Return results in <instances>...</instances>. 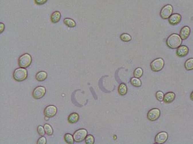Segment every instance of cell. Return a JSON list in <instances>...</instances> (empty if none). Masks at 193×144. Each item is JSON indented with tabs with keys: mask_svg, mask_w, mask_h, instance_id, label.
Here are the masks:
<instances>
[{
	"mask_svg": "<svg viewBox=\"0 0 193 144\" xmlns=\"http://www.w3.org/2000/svg\"><path fill=\"white\" fill-rule=\"evenodd\" d=\"M120 39L122 41H123L124 42H128L132 40V37L129 34L123 33L120 35Z\"/></svg>",
	"mask_w": 193,
	"mask_h": 144,
	"instance_id": "cell-24",
	"label": "cell"
},
{
	"mask_svg": "<svg viewBox=\"0 0 193 144\" xmlns=\"http://www.w3.org/2000/svg\"><path fill=\"white\" fill-rule=\"evenodd\" d=\"M185 67L187 70H191L193 69V58H190L186 60L185 63Z\"/></svg>",
	"mask_w": 193,
	"mask_h": 144,
	"instance_id": "cell-21",
	"label": "cell"
},
{
	"mask_svg": "<svg viewBox=\"0 0 193 144\" xmlns=\"http://www.w3.org/2000/svg\"><path fill=\"white\" fill-rule=\"evenodd\" d=\"M134 76L135 77L139 78L141 77L143 75V70L141 68H137L134 71Z\"/></svg>",
	"mask_w": 193,
	"mask_h": 144,
	"instance_id": "cell-25",
	"label": "cell"
},
{
	"mask_svg": "<svg viewBox=\"0 0 193 144\" xmlns=\"http://www.w3.org/2000/svg\"><path fill=\"white\" fill-rule=\"evenodd\" d=\"M79 120V115L77 113H72L70 114L68 118V121L70 124H75Z\"/></svg>",
	"mask_w": 193,
	"mask_h": 144,
	"instance_id": "cell-15",
	"label": "cell"
},
{
	"mask_svg": "<svg viewBox=\"0 0 193 144\" xmlns=\"http://www.w3.org/2000/svg\"><path fill=\"white\" fill-rule=\"evenodd\" d=\"M94 137L92 135H88L85 138V143L87 144H93L94 143Z\"/></svg>",
	"mask_w": 193,
	"mask_h": 144,
	"instance_id": "cell-26",
	"label": "cell"
},
{
	"mask_svg": "<svg viewBox=\"0 0 193 144\" xmlns=\"http://www.w3.org/2000/svg\"><path fill=\"white\" fill-rule=\"evenodd\" d=\"M38 144H45L46 143V139L44 136L40 137L37 142Z\"/></svg>",
	"mask_w": 193,
	"mask_h": 144,
	"instance_id": "cell-29",
	"label": "cell"
},
{
	"mask_svg": "<svg viewBox=\"0 0 193 144\" xmlns=\"http://www.w3.org/2000/svg\"><path fill=\"white\" fill-rule=\"evenodd\" d=\"M130 83L133 87H140L142 85L141 81L139 79L138 77H132L130 79Z\"/></svg>",
	"mask_w": 193,
	"mask_h": 144,
	"instance_id": "cell-20",
	"label": "cell"
},
{
	"mask_svg": "<svg viewBox=\"0 0 193 144\" xmlns=\"http://www.w3.org/2000/svg\"><path fill=\"white\" fill-rule=\"evenodd\" d=\"M0 27H1V29H0V33H2L4 30L5 29V26H4V24L3 23H0Z\"/></svg>",
	"mask_w": 193,
	"mask_h": 144,
	"instance_id": "cell-31",
	"label": "cell"
},
{
	"mask_svg": "<svg viewBox=\"0 0 193 144\" xmlns=\"http://www.w3.org/2000/svg\"><path fill=\"white\" fill-rule=\"evenodd\" d=\"M63 22L67 26L69 27L74 28L76 26L75 22L73 19H71V18H65V19L63 21Z\"/></svg>",
	"mask_w": 193,
	"mask_h": 144,
	"instance_id": "cell-19",
	"label": "cell"
},
{
	"mask_svg": "<svg viewBox=\"0 0 193 144\" xmlns=\"http://www.w3.org/2000/svg\"><path fill=\"white\" fill-rule=\"evenodd\" d=\"M164 66V61L162 58H157L155 59L150 64L151 69L153 71L158 72L161 71Z\"/></svg>",
	"mask_w": 193,
	"mask_h": 144,
	"instance_id": "cell-4",
	"label": "cell"
},
{
	"mask_svg": "<svg viewBox=\"0 0 193 144\" xmlns=\"http://www.w3.org/2000/svg\"><path fill=\"white\" fill-rule=\"evenodd\" d=\"M189 49L186 46H180L176 51V54L179 57H184L188 53Z\"/></svg>",
	"mask_w": 193,
	"mask_h": 144,
	"instance_id": "cell-12",
	"label": "cell"
},
{
	"mask_svg": "<svg viewBox=\"0 0 193 144\" xmlns=\"http://www.w3.org/2000/svg\"><path fill=\"white\" fill-rule=\"evenodd\" d=\"M190 99L192 101H193V91L191 93V94L190 95Z\"/></svg>",
	"mask_w": 193,
	"mask_h": 144,
	"instance_id": "cell-32",
	"label": "cell"
},
{
	"mask_svg": "<svg viewBox=\"0 0 193 144\" xmlns=\"http://www.w3.org/2000/svg\"><path fill=\"white\" fill-rule=\"evenodd\" d=\"M190 34V28L188 26L184 27L180 31V36L182 40H185L189 37Z\"/></svg>",
	"mask_w": 193,
	"mask_h": 144,
	"instance_id": "cell-13",
	"label": "cell"
},
{
	"mask_svg": "<svg viewBox=\"0 0 193 144\" xmlns=\"http://www.w3.org/2000/svg\"><path fill=\"white\" fill-rule=\"evenodd\" d=\"M118 93L121 95H124L127 94V88L124 83H121L118 87Z\"/></svg>",
	"mask_w": 193,
	"mask_h": 144,
	"instance_id": "cell-18",
	"label": "cell"
},
{
	"mask_svg": "<svg viewBox=\"0 0 193 144\" xmlns=\"http://www.w3.org/2000/svg\"><path fill=\"white\" fill-rule=\"evenodd\" d=\"M173 7L171 5H166L165 6L163 7L161 12H160V15L161 17L163 19H166L170 17V16L173 13Z\"/></svg>",
	"mask_w": 193,
	"mask_h": 144,
	"instance_id": "cell-6",
	"label": "cell"
},
{
	"mask_svg": "<svg viewBox=\"0 0 193 144\" xmlns=\"http://www.w3.org/2000/svg\"><path fill=\"white\" fill-rule=\"evenodd\" d=\"M32 62L31 55L28 53H25L21 55L18 60V64L20 67L27 68L30 65Z\"/></svg>",
	"mask_w": 193,
	"mask_h": 144,
	"instance_id": "cell-3",
	"label": "cell"
},
{
	"mask_svg": "<svg viewBox=\"0 0 193 144\" xmlns=\"http://www.w3.org/2000/svg\"><path fill=\"white\" fill-rule=\"evenodd\" d=\"M168 133L165 131H162L157 134L155 137V143L162 144L165 143L168 139Z\"/></svg>",
	"mask_w": 193,
	"mask_h": 144,
	"instance_id": "cell-10",
	"label": "cell"
},
{
	"mask_svg": "<svg viewBox=\"0 0 193 144\" xmlns=\"http://www.w3.org/2000/svg\"><path fill=\"white\" fill-rule=\"evenodd\" d=\"M61 18V14L59 11H56L54 13H52L51 15V22L53 23H56L58 22H59Z\"/></svg>",
	"mask_w": 193,
	"mask_h": 144,
	"instance_id": "cell-16",
	"label": "cell"
},
{
	"mask_svg": "<svg viewBox=\"0 0 193 144\" xmlns=\"http://www.w3.org/2000/svg\"><path fill=\"white\" fill-rule=\"evenodd\" d=\"M37 130H38V133H39V135H41V136H44L45 133L44 127H43L42 125H39L38 127Z\"/></svg>",
	"mask_w": 193,
	"mask_h": 144,
	"instance_id": "cell-28",
	"label": "cell"
},
{
	"mask_svg": "<svg viewBox=\"0 0 193 144\" xmlns=\"http://www.w3.org/2000/svg\"><path fill=\"white\" fill-rule=\"evenodd\" d=\"M182 39L177 34H173L169 35L167 40V45L171 49H176L182 44Z\"/></svg>",
	"mask_w": 193,
	"mask_h": 144,
	"instance_id": "cell-1",
	"label": "cell"
},
{
	"mask_svg": "<svg viewBox=\"0 0 193 144\" xmlns=\"http://www.w3.org/2000/svg\"><path fill=\"white\" fill-rule=\"evenodd\" d=\"M161 115V112L159 109L154 108L150 110L147 113V118L151 121H154L159 118Z\"/></svg>",
	"mask_w": 193,
	"mask_h": 144,
	"instance_id": "cell-8",
	"label": "cell"
},
{
	"mask_svg": "<svg viewBox=\"0 0 193 144\" xmlns=\"http://www.w3.org/2000/svg\"><path fill=\"white\" fill-rule=\"evenodd\" d=\"M46 77H47V73L44 71L38 72L36 75V80L39 82H42V81H45L46 79Z\"/></svg>",
	"mask_w": 193,
	"mask_h": 144,
	"instance_id": "cell-17",
	"label": "cell"
},
{
	"mask_svg": "<svg viewBox=\"0 0 193 144\" xmlns=\"http://www.w3.org/2000/svg\"><path fill=\"white\" fill-rule=\"evenodd\" d=\"M47 1V0H34V3L36 4L40 5L45 4Z\"/></svg>",
	"mask_w": 193,
	"mask_h": 144,
	"instance_id": "cell-30",
	"label": "cell"
},
{
	"mask_svg": "<svg viewBox=\"0 0 193 144\" xmlns=\"http://www.w3.org/2000/svg\"><path fill=\"white\" fill-rule=\"evenodd\" d=\"M156 97L158 101H162L163 100V97H164V94L162 91H157L156 93Z\"/></svg>",
	"mask_w": 193,
	"mask_h": 144,
	"instance_id": "cell-27",
	"label": "cell"
},
{
	"mask_svg": "<svg viewBox=\"0 0 193 144\" xmlns=\"http://www.w3.org/2000/svg\"><path fill=\"white\" fill-rule=\"evenodd\" d=\"M46 93V89L44 87L39 86L35 88L33 91V97L35 99L42 98Z\"/></svg>",
	"mask_w": 193,
	"mask_h": 144,
	"instance_id": "cell-7",
	"label": "cell"
},
{
	"mask_svg": "<svg viewBox=\"0 0 193 144\" xmlns=\"http://www.w3.org/2000/svg\"><path fill=\"white\" fill-rule=\"evenodd\" d=\"M64 140L67 143L70 144H73L74 142V137L70 133H67L65 135V136H64Z\"/></svg>",
	"mask_w": 193,
	"mask_h": 144,
	"instance_id": "cell-22",
	"label": "cell"
},
{
	"mask_svg": "<svg viewBox=\"0 0 193 144\" xmlns=\"http://www.w3.org/2000/svg\"><path fill=\"white\" fill-rule=\"evenodd\" d=\"M87 135V131L85 129H81L76 131L74 135V141L77 142H80L85 139Z\"/></svg>",
	"mask_w": 193,
	"mask_h": 144,
	"instance_id": "cell-5",
	"label": "cell"
},
{
	"mask_svg": "<svg viewBox=\"0 0 193 144\" xmlns=\"http://www.w3.org/2000/svg\"><path fill=\"white\" fill-rule=\"evenodd\" d=\"M176 97V95L173 92L167 93L164 95V97H163V101L165 103H170L174 101Z\"/></svg>",
	"mask_w": 193,
	"mask_h": 144,
	"instance_id": "cell-14",
	"label": "cell"
},
{
	"mask_svg": "<svg viewBox=\"0 0 193 144\" xmlns=\"http://www.w3.org/2000/svg\"><path fill=\"white\" fill-rule=\"evenodd\" d=\"M28 75L27 70L25 68L16 69L13 72L14 79L17 82H21L27 79Z\"/></svg>",
	"mask_w": 193,
	"mask_h": 144,
	"instance_id": "cell-2",
	"label": "cell"
},
{
	"mask_svg": "<svg viewBox=\"0 0 193 144\" xmlns=\"http://www.w3.org/2000/svg\"><path fill=\"white\" fill-rule=\"evenodd\" d=\"M57 112V109L55 106L50 105L46 108L44 110V115L45 117H47L48 118H52L54 117Z\"/></svg>",
	"mask_w": 193,
	"mask_h": 144,
	"instance_id": "cell-9",
	"label": "cell"
},
{
	"mask_svg": "<svg viewBox=\"0 0 193 144\" xmlns=\"http://www.w3.org/2000/svg\"><path fill=\"white\" fill-rule=\"evenodd\" d=\"M181 19H182V16H181L180 14L174 13V14H172L170 16V17H169L168 22L169 23L171 24V25H176L180 22Z\"/></svg>",
	"mask_w": 193,
	"mask_h": 144,
	"instance_id": "cell-11",
	"label": "cell"
},
{
	"mask_svg": "<svg viewBox=\"0 0 193 144\" xmlns=\"http://www.w3.org/2000/svg\"><path fill=\"white\" fill-rule=\"evenodd\" d=\"M44 127L45 131V133L47 135L51 136L52 135V133H53V130H52V128L51 127V126L50 125L48 124H45Z\"/></svg>",
	"mask_w": 193,
	"mask_h": 144,
	"instance_id": "cell-23",
	"label": "cell"
}]
</instances>
